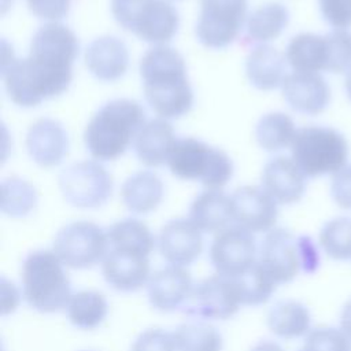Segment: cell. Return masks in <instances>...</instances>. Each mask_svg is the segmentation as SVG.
<instances>
[{
    "label": "cell",
    "mask_w": 351,
    "mask_h": 351,
    "mask_svg": "<svg viewBox=\"0 0 351 351\" xmlns=\"http://www.w3.org/2000/svg\"><path fill=\"white\" fill-rule=\"evenodd\" d=\"M261 182L278 204H293L303 197L307 177L292 158L276 156L265 165Z\"/></svg>",
    "instance_id": "20"
},
{
    "label": "cell",
    "mask_w": 351,
    "mask_h": 351,
    "mask_svg": "<svg viewBox=\"0 0 351 351\" xmlns=\"http://www.w3.org/2000/svg\"><path fill=\"white\" fill-rule=\"evenodd\" d=\"M202 230L188 218H177L166 222L158 236L160 255L170 265L188 266L203 251Z\"/></svg>",
    "instance_id": "16"
},
{
    "label": "cell",
    "mask_w": 351,
    "mask_h": 351,
    "mask_svg": "<svg viewBox=\"0 0 351 351\" xmlns=\"http://www.w3.org/2000/svg\"><path fill=\"white\" fill-rule=\"evenodd\" d=\"M145 122V111L138 101L114 99L103 104L88 122L85 147L99 162L115 160L134 143Z\"/></svg>",
    "instance_id": "3"
},
{
    "label": "cell",
    "mask_w": 351,
    "mask_h": 351,
    "mask_svg": "<svg viewBox=\"0 0 351 351\" xmlns=\"http://www.w3.org/2000/svg\"><path fill=\"white\" fill-rule=\"evenodd\" d=\"M344 89H346V93L351 101V70L346 73V77H344Z\"/></svg>",
    "instance_id": "44"
},
{
    "label": "cell",
    "mask_w": 351,
    "mask_h": 351,
    "mask_svg": "<svg viewBox=\"0 0 351 351\" xmlns=\"http://www.w3.org/2000/svg\"><path fill=\"white\" fill-rule=\"evenodd\" d=\"M292 159L307 178L333 176L348 162L346 136L329 126L310 125L298 129L291 145Z\"/></svg>",
    "instance_id": "7"
},
{
    "label": "cell",
    "mask_w": 351,
    "mask_h": 351,
    "mask_svg": "<svg viewBox=\"0 0 351 351\" xmlns=\"http://www.w3.org/2000/svg\"><path fill=\"white\" fill-rule=\"evenodd\" d=\"M281 90L288 106L304 115L324 112L332 99L330 86L319 73L293 71L285 77Z\"/></svg>",
    "instance_id": "15"
},
{
    "label": "cell",
    "mask_w": 351,
    "mask_h": 351,
    "mask_svg": "<svg viewBox=\"0 0 351 351\" xmlns=\"http://www.w3.org/2000/svg\"><path fill=\"white\" fill-rule=\"evenodd\" d=\"M89 351H92V350H89Z\"/></svg>",
    "instance_id": "45"
},
{
    "label": "cell",
    "mask_w": 351,
    "mask_h": 351,
    "mask_svg": "<svg viewBox=\"0 0 351 351\" xmlns=\"http://www.w3.org/2000/svg\"><path fill=\"white\" fill-rule=\"evenodd\" d=\"M130 351H177V348L173 333L151 328L137 336Z\"/></svg>",
    "instance_id": "38"
},
{
    "label": "cell",
    "mask_w": 351,
    "mask_h": 351,
    "mask_svg": "<svg viewBox=\"0 0 351 351\" xmlns=\"http://www.w3.org/2000/svg\"><path fill=\"white\" fill-rule=\"evenodd\" d=\"M233 278L239 285L243 306H259L266 303L277 287L259 261L247 271Z\"/></svg>",
    "instance_id": "33"
},
{
    "label": "cell",
    "mask_w": 351,
    "mask_h": 351,
    "mask_svg": "<svg viewBox=\"0 0 351 351\" xmlns=\"http://www.w3.org/2000/svg\"><path fill=\"white\" fill-rule=\"evenodd\" d=\"M319 245L335 261L351 259V218L336 217L319 230Z\"/></svg>",
    "instance_id": "35"
},
{
    "label": "cell",
    "mask_w": 351,
    "mask_h": 351,
    "mask_svg": "<svg viewBox=\"0 0 351 351\" xmlns=\"http://www.w3.org/2000/svg\"><path fill=\"white\" fill-rule=\"evenodd\" d=\"M330 195L333 202L344 210H351V165L332 176Z\"/></svg>",
    "instance_id": "41"
},
{
    "label": "cell",
    "mask_w": 351,
    "mask_h": 351,
    "mask_svg": "<svg viewBox=\"0 0 351 351\" xmlns=\"http://www.w3.org/2000/svg\"><path fill=\"white\" fill-rule=\"evenodd\" d=\"M112 177L97 160H81L66 167L59 176L64 200L78 208H97L112 193Z\"/></svg>",
    "instance_id": "11"
},
{
    "label": "cell",
    "mask_w": 351,
    "mask_h": 351,
    "mask_svg": "<svg viewBox=\"0 0 351 351\" xmlns=\"http://www.w3.org/2000/svg\"><path fill=\"white\" fill-rule=\"evenodd\" d=\"M241 306V295L236 280L217 273L193 285L182 313L203 319H228Z\"/></svg>",
    "instance_id": "12"
},
{
    "label": "cell",
    "mask_w": 351,
    "mask_h": 351,
    "mask_svg": "<svg viewBox=\"0 0 351 351\" xmlns=\"http://www.w3.org/2000/svg\"><path fill=\"white\" fill-rule=\"evenodd\" d=\"M166 165L174 177L199 181L211 191H221L233 176V162L225 151L193 137L177 138Z\"/></svg>",
    "instance_id": "6"
},
{
    "label": "cell",
    "mask_w": 351,
    "mask_h": 351,
    "mask_svg": "<svg viewBox=\"0 0 351 351\" xmlns=\"http://www.w3.org/2000/svg\"><path fill=\"white\" fill-rule=\"evenodd\" d=\"M289 23V11L281 3H266L255 8L245 21V44H266L287 29Z\"/></svg>",
    "instance_id": "27"
},
{
    "label": "cell",
    "mask_w": 351,
    "mask_h": 351,
    "mask_svg": "<svg viewBox=\"0 0 351 351\" xmlns=\"http://www.w3.org/2000/svg\"><path fill=\"white\" fill-rule=\"evenodd\" d=\"M324 21L332 29L351 27V0H318Z\"/></svg>",
    "instance_id": "39"
},
{
    "label": "cell",
    "mask_w": 351,
    "mask_h": 351,
    "mask_svg": "<svg viewBox=\"0 0 351 351\" xmlns=\"http://www.w3.org/2000/svg\"><path fill=\"white\" fill-rule=\"evenodd\" d=\"M340 329L351 339V299L346 302L340 313Z\"/></svg>",
    "instance_id": "42"
},
{
    "label": "cell",
    "mask_w": 351,
    "mask_h": 351,
    "mask_svg": "<svg viewBox=\"0 0 351 351\" xmlns=\"http://www.w3.org/2000/svg\"><path fill=\"white\" fill-rule=\"evenodd\" d=\"M299 351H351V339L340 328L319 326L304 336Z\"/></svg>",
    "instance_id": "36"
},
{
    "label": "cell",
    "mask_w": 351,
    "mask_h": 351,
    "mask_svg": "<svg viewBox=\"0 0 351 351\" xmlns=\"http://www.w3.org/2000/svg\"><path fill=\"white\" fill-rule=\"evenodd\" d=\"M29 156L41 167H53L62 163L69 149V137L63 125L52 118L33 122L26 133Z\"/></svg>",
    "instance_id": "19"
},
{
    "label": "cell",
    "mask_w": 351,
    "mask_h": 351,
    "mask_svg": "<svg viewBox=\"0 0 351 351\" xmlns=\"http://www.w3.org/2000/svg\"><path fill=\"white\" fill-rule=\"evenodd\" d=\"M107 237L108 248L134 251L148 256L155 247V239L149 228L136 218H126L112 223L107 230Z\"/></svg>",
    "instance_id": "31"
},
{
    "label": "cell",
    "mask_w": 351,
    "mask_h": 351,
    "mask_svg": "<svg viewBox=\"0 0 351 351\" xmlns=\"http://www.w3.org/2000/svg\"><path fill=\"white\" fill-rule=\"evenodd\" d=\"M284 55L288 66L293 71H328L329 47L326 34L299 33L291 38Z\"/></svg>",
    "instance_id": "24"
},
{
    "label": "cell",
    "mask_w": 351,
    "mask_h": 351,
    "mask_svg": "<svg viewBox=\"0 0 351 351\" xmlns=\"http://www.w3.org/2000/svg\"><path fill=\"white\" fill-rule=\"evenodd\" d=\"M176 140L174 129L167 119L147 121L133 143L136 156L143 165L158 167L167 162Z\"/></svg>",
    "instance_id": "25"
},
{
    "label": "cell",
    "mask_w": 351,
    "mask_h": 351,
    "mask_svg": "<svg viewBox=\"0 0 351 351\" xmlns=\"http://www.w3.org/2000/svg\"><path fill=\"white\" fill-rule=\"evenodd\" d=\"M114 19L140 40L166 45L177 33L180 16L167 0H111Z\"/></svg>",
    "instance_id": "8"
},
{
    "label": "cell",
    "mask_w": 351,
    "mask_h": 351,
    "mask_svg": "<svg viewBox=\"0 0 351 351\" xmlns=\"http://www.w3.org/2000/svg\"><path fill=\"white\" fill-rule=\"evenodd\" d=\"M258 261L277 285L291 282L300 273L313 274L319 266V254L313 239L274 228L266 233Z\"/></svg>",
    "instance_id": "5"
},
{
    "label": "cell",
    "mask_w": 351,
    "mask_h": 351,
    "mask_svg": "<svg viewBox=\"0 0 351 351\" xmlns=\"http://www.w3.org/2000/svg\"><path fill=\"white\" fill-rule=\"evenodd\" d=\"M21 280L25 302L40 313L66 308L73 295L64 265L53 250L30 252L22 263Z\"/></svg>",
    "instance_id": "4"
},
{
    "label": "cell",
    "mask_w": 351,
    "mask_h": 351,
    "mask_svg": "<svg viewBox=\"0 0 351 351\" xmlns=\"http://www.w3.org/2000/svg\"><path fill=\"white\" fill-rule=\"evenodd\" d=\"M210 261L218 274L237 277L258 261L254 233L232 225L215 234L210 247Z\"/></svg>",
    "instance_id": "13"
},
{
    "label": "cell",
    "mask_w": 351,
    "mask_h": 351,
    "mask_svg": "<svg viewBox=\"0 0 351 351\" xmlns=\"http://www.w3.org/2000/svg\"><path fill=\"white\" fill-rule=\"evenodd\" d=\"M101 273L111 288L133 292L148 284L149 259L148 255L140 252L108 248L101 262Z\"/></svg>",
    "instance_id": "17"
},
{
    "label": "cell",
    "mask_w": 351,
    "mask_h": 351,
    "mask_svg": "<svg viewBox=\"0 0 351 351\" xmlns=\"http://www.w3.org/2000/svg\"><path fill=\"white\" fill-rule=\"evenodd\" d=\"M85 66L100 81H117L129 69L128 47L115 36L97 37L85 49Z\"/></svg>",
    "instance_id": "21"
},
{
    "label": "cell",
    "mask_w": 351,
    "mask_h": 351,
    "mask_svg": "<svg viewBox=\"0 0 351 351\" xmlns=\"http://www.w3.org/2000/svg\"><path fill=\"white\" fill-rule=\"evenodd\" d=\"M298 129L289 115L280 111L267 112L255 126V138L267 152H278L292 145Z\"/></svg>",
    "instance_id": "30"
},
{
    "label": "cell",
    "mask_w": 351,
    "mask_h": 351,
    "mask_svg": "<svg viewBox=\"0 0 351 351\" xmlns=\"http://www.w3.org/2000/svg\"><path fill=\"white\" fill-rule=\"evenodd\" d=\"M193 289L192 277L182 266L169 265L155 271L147 284L149 304L159 311L182 308Z\"/></svg>",
    "instance_id": "18"
},
{
    "label": "cell",
    "mask_w": 351,
    "mask_h": 351,
    "mask_svg": "<svg viewBox=\"0 0 351 351\" xmlns=\"http://www.w3.org/2000/svg\"><path fill=\"white\" fill-rule=\"evenodd\" d=\"M37 204L34 186L18 177L5 178L1 182V211L8 217L27 215Z\"/></svg>",
    "instance_id": "34"
},
{
    "label": "cell",
    "mask_w": 351,
    "mask_h": 351,
    "mask_svg": "<svg viewBox=\"0 0 351 351\" xmlns=\"http://www.w3.org/2000/svg\"><path fill=\"white\" fill-rule=\"evenodd\" d=\"M167 1H169V0H167Z\"/></svg>",
    "instance_id": "46"
},
{
    "label": "cell",
    "mask_w": 351,
    "mask_h": 351,
    "mask_svg": "<svg viewBox=\"0 0 351 351\" xmlns=\"http://www.w3.org/2000/svg\"><path fill=\"white\" fill-rule=\"evenodd\" d=\"M26 4L34 16L48 22H58L69 14L71 0H26Z\"/></svg>",
    "instance_id": "40"
},
{
    "label": "cell",
    "mask_w": 351,
    "mask_h": 351,
    "mask_svg": "<svg viewBox=\"0 0 351 351\" xmlns=\"http://www.w3.org/2000/svg\"><path fill=\"white\" fill-rule=\"evenodd\" d=\"M232 202L234 225L251 233H267L274 229L278 203L262 186L243 185L232 193Z\"/></svg>",
    "instance_id": "14"
},
{
    "label": "cell",
    "mask_w": 351,
    "mask_h": 351,
    "mask_svg": "<svg viewBox=\"0 0 351 351\" xmlns=\"http://www.w3.org/2000/svg\"><path fill=\"white\" fill-rule=\"evenodd\" d=\"M78 52V38L66 25L48 22L38 27L26 58L3 59L1 75L11 101L19 107H36L66 92Z\"/></svg>",
    "instance_id": "1"
},
{
    "label": "cell",
    "mask_w": 351,
    "mask_h": 351,
    "mask_svg": "<svg viewBox=\"0 0 351 351\" xmlns=\"http://www.w3.org/2000/svg\"><path fill=\"white\" fill-rule=\"evenodd\" d=\"M173 336L177 351H221L223 346L218 329L202 321L181 324Z\"/></svg>",
    "instance_id": "32"
},
{
    "label": "cell",
    "mask_w": 351,
    "mask_h": 351,
    "mask_svg": "<svg viewBox=\"0 0 351 351\" xmlns=\"http://www.w3.org/2000/svg\"><path fill=\"white\" fill-rule=\"evenodd\" d=\"M247 21V0H200L195 34L211 49L230 45Z\"/></svg>",
    "instance_id": "10"
},
{
    "label": "cell",
    "mask_w": 351,
    "mask_h": 351,
    "mask_svg": "<svg viewBox=\"0 0 351 351\" xmlns=\"http://www.w3.org/2000/svg\"><path fill=\"white\" fill-rule=\"evenodd\" d=\"M165 185L158 174L143 170L125 180L121 199L125 207L134 214H148L158 208L163 199Z\"/></svg>",
    "instance_id": "26"
},
{
    "label": "cell",
    "mask_w": 351,
    "mask_h": 351,
    "mask_svg": "<svg viewBox=\"0 0 351 351\" xmlns=\"http://www.w3.org/2000/svg\"><path fill=\"white\" fill-rule=\"evenodd\" d=\"M52 250L64 266L88 269L103 262L108 251L107 232L93 222L75 221L56 233Z\"/></svg>",
    "instance_id": "9"
},
{
    "label": "cell",
    "mask_w": 351,
    "mask_h": 351,
    "mask_svg": "<svg viewBox=\"0 0 351 351\" xmlns=\"http://www.w3.org/2000/svg\"><path fill=\"white\" fill-rule=\"evenodd\" d=\"M267 328L285 340L303 337L311 330L310 310L298 300H280L269 310Z\"/></svg>",
    "instance_id": "28"
},
{
    "label": "cell",
    "mask_w": 351,
    "mask_h": 351,
    "mask_svg": "<svg viewBox=\"0 0 351 351\" xmlns=\"http://www.w3.org/2000/svg\"><path fill=\"white\" fill-rule=\"evenodd\" d=\"M287 59L277 48L262 44L254 47L245 59V74L250 84L259 90L280 88L288 75Z\"/></svg>",
    "instance_id": "23"
},
{
    "label": "cell",
    "mask_w": 351,
    "mask_h": 351,
    "mask_svg": "<svg viewBox=\"0 0 351 351\" xmlns=\"http://www.w3.org/2000/svg\"><path fill=\"white\" fill-rule=\"evenodd\" d=\"M329 47V64L326 73L346 74L351 70V32L332 29L326 33Z\"/></svg>",
    "instance_id": "37"
},
{
    "label": "cell",
    "mask_w": 351,
    "mask_h": 351,
    "mask_svg": "<svg viewBox=\"0 0 351 351\" xmlns=\"http://www.w3.org/2000/svg\"><path fill=\"white\" fill-rule=\"evenodd\" d=\"M189 219L203 233H219L234 225L232 196L207 189L197 195L189 207Z\"/></svg>",
    "instance_id": "22"
},
{
    "label": "cell",
    "mask_w": 351,
    "mask_h": 351,
    "mask_svg": "<svg viewBox=\"0 0 351 351\" xmlns=\"http://www.w3.org/2000/svg\"><path fill=\"white\" fill-rule=\"evenodd\" d=\"M144 96L151 110L163 119L188 114L193 106V90L182 55L169 45H155L140 62Z\"/></svg>",
    "instance_id": "2"
},
{
    "label": "cell",
    "mask_w": 351,
    "mask_h": 351,
    "mask_svg": "<svg viewBox=\"0 0 351 351\" xmlns=\"http://www.w3.org/2000/svg\"><path fill=\"white\" fill-rule=\"evenodd\" d=\"M251 351H284V350L274 341L263 340V341H259L258 344H255L251 348Z\"/></svg>",
    "instance_id": "43"
},
{
    "label": "cell",
    "mask_w": 351,
    "mask_h": 351,
    "mask_svg": "<svg viewBox=\"0 0 351 351\" xmlns=\"http://www.w3.org/2000/svg\"><path fill=\"white\" fill-rule=\"evenodd\" d=\"M66 311L71 325L78 329L90 330L106 319L108 303L106 296L97 291H78L71 295Z\"/></svg>",
    "instance_id": "29"
}]
</instances>
